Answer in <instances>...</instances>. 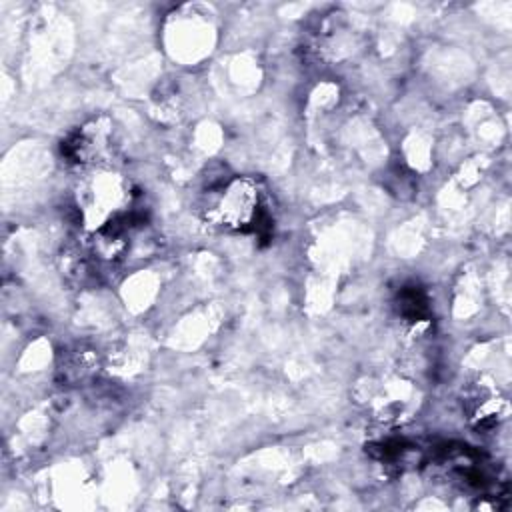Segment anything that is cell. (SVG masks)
I'll return each instance as SVG.
<instances>
[{
    "label": "cell",
    "mask_w": 512,
    "mask_h": 512,
    "mask_svg": "<svg viewBox=\"0 0 512 512\" xmlns=\"http://www.w3.org/2000/svg\"><path fill=\"white\" fill-rule=\"evenodd\" d=\"M470 418L476 428H494L508 412L506 400L492 388L480 386L470 394Z\"/></svg>",
    "instance_id": "277c9868"
},
{
    "label": "cell",
    "mask_w": 512,
    "mask_h": 512,
    "mask_svg": "<svg viewBox=\"0 0 512 512\" xmlns=\"http://www.w3.org/2000/svg\"><path fill=\"white\" fill-rule=\"evenodd\" d=\"M398 312L408 322H424L428 316V298L418 286H406L398 294Z\"/></svg>",
    "instance_id": "5b68a950"
},
{
    "label": "cell",
    "mask_w": 512,
    "mask_h": 512,
    "mask_svg": "<svg viewBox=\"0 0 512 512\" xmlns=\"http://www.w3.org/2000/svg\"><path fill=\"white\" fill-rule=\"evenodd\" d=\"M76 202L80 218L90 232L136 212L132 184L108 166L92 168L82 178Z\"/></svg>",
    "instance_id": "6da1fadb"
},
{
    "label": "cell",
    "mask_w": 512,
    "mask_h": 512,
    "mask_svg": "<svg viewBox=\"0 0 512 512\" xmlns=\"http://www.w3.org/2000/svg\"><path fill=\"white\" fill-rule=\"evenodd\" d=\"M208 220L224 230L256 232L266 220L260 186L246 176L230 178L208 204Z\"/></svg>",
    "instance_id": "7a4b0ae2"
},
{
    "label": "cell",
    "mask_w": 512,
    "mask_h": 512,
    "mask_svg": "<svg viewBox=\"0 0 512 512\" xmlns=\"http://www.w3.org/2000/svg\"><path fill=\"white\" fill-rule=\"evenodd\" d=\"M64 376L72 382H78V380H84L86 376L92 374L94 370V358L90 352H80L76 350L74 354L68 356V360L64 362Z\"/></svg>",
    "instance_id": "8992f818"
},
{
    "label": "cell",
    "mask_w": 512,
    "mask_h": 512,
    "mask_svg": "<svg viewBox=\"0 0 512 512\" xmlns=\"http://www.w3.org/2000/svg\"><path fill=\"white\" fill-rule=\"evenodd\" d=\"M112 148H114L112 124L102 118L80 126L62 142L64 158L90 170L108 166Z\"/></svg>",
    "instance_id": "3957f363"
}]
</instances>
